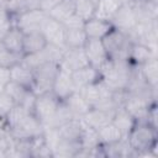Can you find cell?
<instances>
[{
	"label": "cell",
	"instance_id": "cell-1",
	"mask_svg": "<svg viewBox=\"0 0 158 158\" xmlns=\"http://www.w3.org/2000/svg\"><path fill=\"white\" fill-rule=\"evenodd\" d=\"M6 126L16 139H30L43 133V125L22 105H14L6 114Z\"/></svg>",
	"mask_w": 158,
	"mask_h": 158
},
{
	"label": "cell",
	"instance_id": "cell-2",
	"mask_svg": "<svg viewBox=\"0 0 158 158\" xmlns=\"http://www.w3.org/2000/svg\"><path fill=\"white\" fill-rule=\"evenodd\" d=\"M126 139L135 152V157H151L158 156V128L147 122H136L131 131L127 133Z\"/></svg>",
	"mask_w": 158,
	"mask_h": 158
},
{
	"label": "cell",
	"instance_id": "cell-3",
	"mask_svg": "<svg viewBox=\"0 0 158 158\" xmlns=\"http://www.w3.org/2000/svg\"><path fill=\"white\" fill-rule=\"evenodd\" d=\"M59 102L60 100L52 91L36 95L31 112L43 125V128L49 126V123L52 122Z\"/></svg>",
	"mask_w": 158,
	"mask_h": 158
},
{
	"label": "cell",
	"instance_id": "cell-4",
	"mask_svg": "<svg viewBox=\"0 0 158 158\" xmlns=\"http://www.w3.org/2000/svg\"><path fill=\"white\" fill-rule=\"evenodd\" d=\"M49 19L48 12L37 9H30L12 17V26L20 28L23 33L42 32V28Z\"/></svg>",
	"mask_w": 158,
	"mask_h": 158
},
{
	"label": "cell",
	"instance_id": "cell-5",
	"mask_svg": "<svg viewBox=\"0 0 158 158\" xmlns=\"http://www.w3.org/2000/svg\"><path fill=\"white\" fill-rule=\"evenodd\" d=\"M101 42L110 59H127V52L131 44V40L127 33L114 27L101 40Z\"/></svg>",
	"mask_w": 158,
	"mask_h": 158
},
{
	"label": "cell",
	"instance_id": "cell-6",
	"mask_svg": "<svg viewBox=\"0 0 158 158\" xmlns=\"http://www.w3.org/2000/svg\"><path fill=\"white\" fill-rule=\"evenodd\" d=\"M59 69H60L59 63H56V62H46L37 65L32 70L33 72L32 91L36 95L52 91V86Z\"/></svg>",
	"mask_w": 158,
	"mask_h": 158
},
{
	"label": "cell",
	"instance_id": "cell-7",
	"mask_svg": "<svg viewBox=\"0 0 158 158\" xmlns=\"http://www.w3.org/2000/svg\"><path fill=\"white\" fill-rule=\"evenodd\" d=\"M154 102H157V100H151L142 95L128 93V96L123 104V109L133 117L135 122H147L148 110Z\"/></svg>",
	"mask_w": 158,
	"mask_h": 158
},
{
	"label": "cell",
	"instance_id": "cell-8",
	"mask_svg": "<svg viewBox=\"0 0 158 158\" xmlns=\"http://www.w3.org/2000/svg\"><path fill=\"white\" fill-rule=\"evenodd\" d=\"M4 91L10 96V99L14 101L15 105H22L26 109L32 110V105H33L36 94L31 89L10 80L5 84Z\"/></svg>",
	"mask_w": 158,
	"mask_h": 158
},
{
	"label": "cell",
	"instance_id": "cell-9",
	"mask_svg": "<svg viewBox=\"0 0 158 158\" xmlns=\"http://www.w3.org/2000/svg\"><path fill=\"white\" fill-rule=\"evenodd\" d=\"M88 58L85 56L84 48H65L59 62V67L69 73H73L85 65H88Z\"/></svg>",
	"mask_w": 158,
	"mask_h": 158
},
{
	"label": "cell",
	"instance_id": "cell-10",
	"mask_svg": "<svg viewBox=\"0 0 158 158\" xmlns=\"http://www.w3.org/2000/svg\"><path fill=\"white\" fill-rule=\"evenodd\" d=\"M111 23L115 28L125 32V33H131L132 30L136 27L137 22V17L136 14L131 6V4H125L121 5L120 9L117 10V12L115 14V16L111 20Z\"/></svg>",
	"mask_w": 158,
	"mask_h": 158
},
{
	"label": "cell",
	"instance_id": "cell-11",
	"mask_svg": "<svg viewBox=\"0 0 158 158\" xmlns=\"http://www.w3.org/2000/svg\"><path fill=\"white\" fill-rule=\"evenodd\" d=\"M83 48H84V52H85V56L88 58L89 64L93 65L94 68H96L98 70L109 59L101 40L88 38Z\"/></svg>",
	"mask_w": 158,
	"mask_h": 158
},
{
	"label": "cell",
	"instance_id": "cell-12",
	"mask_svg": "<svg viewBox=\"0 0 158 158\" xmlns=\"http://www.w3.org/2000/svg\"><path fill=\"white\" fill-rule=\"evenodd\" d=\"M42 33L46 37L48 43H52V44H56L58 47L65 48V44H64L65 26L62 22L49 17L47 20V22L44 23L43 28H42Z\"/></svg>",
	"mask_w": 158,
	"mask_h": 158
},
{
	"label": "cell",
	"instance_id": "cell-13",
	"mask_svg": "<svg viewBox=\"0 0 158 158\" xmlns=\"http://www.w3.org/2000/svg\"><path fill=\"white\" fill-rule=\"evenodd\" d=\"M74 91H77V89L74 86L72 74L60 68L56 79H54V83H53V86H52V93L59 100H64L65 98H68Z\"/></svg>",
	"mask_w": 158,
	"mask_h": 158
},
{
	"label": "cell",
	"instance_id": "cell-14",
	"mask_svg": "<svg viewBox=\"0 0 158 158\" xmlns=\"http://www.w3.org/2000/svg\"><path fill=\"white\" fill-rule=\"evenodd\" d=\"M157 57V52L149 48L146 44H142L139 42H131L127 52V60L133 67H139L151 58Z\"/></svg>",
	"mask_w": 158,
	"mask_h": 158
},
{
	"label": "cell",
	"instance_id": "cell-15",
	"mask_svg": "<svg viewBox=\"0 0 158 158\" xmlns=\"http://www.w3.org/2000/svg\"><path fill=\"white\" fill-rule=\"evenodd\" d=\"M114 114H115L114 111H109L105 109L90 107V110L81 117V120L86 126L98 131L112 121Z\"/></svg>",
	"mask_w": 158,
	"mask_h": 158
},
{
	"label": "cell",
	"instance_id": "cell-16",
	"mask_svg": "<svg viewBox=\"0 0 158 158\" xmlns=\"http://www.w3.org/2000/svg\"><path fill=\"white\" fill-rule=\"evenodd\" d=\"M83 28L88 38L102 40L114 28V26L110 21H105L98 17H91L84 22Z\"/></svg>",
	"mask_w": 158,
	"mask_h": 158
},
{
	"label": "cell",
	"instance_id": "cell-17",
	"mask_svg": "<svg viewBox=\"0 0 158 158\" xmlns=\"http://www.w3.org/2000/svg\"><path fill=\"white\" fill-rule=\"evenodd\" d=\"M70 74H72V79H73V83H74L77 91L83 89L84 86L90 85L93 83H96L98 80L101 79L99 70L90 64H88V65H85V67H83V68H80V69H78Z\"/></svg>",
	"mask_w": 158,
	"mask_h": 158
},
{
	"label": "cell",
	"instance_id": "cell-18",
	"mask_svg": "<svg viewBox=\"0 0 158 158\" xmlns=\"http://www.w3.org/2000/svg\"><path fill=\"white\" fill-rule=\"evenodd\" d=\"M47 40L43 36L42 32H30L23 33V41H22V54H33L40 52L44 48L47 44Z\"/></svg>",
	"mask_w": 158,
	"mask_h": 158
},
{
	"label": "cell",
	"instance_id": "cell-19",
	"mask_svg": "<svg viewBox=\"0 0 158 158\" xmlns=\"http://www.w3.org/2000/svg\"><path fill=\"white\" fill-rule=\"evenodd\" d=\"M10 80L15 81L20 85H23L32 90L33 86V72L28 67H26L22 62L10 68Z\"/></svg>",
	"mask_w": 158,
	"mask_h": 158
},
{
	"label": "cell",
	"instance_id": "cell-20",
	"mask_svg": "<svg viewBox=\"0 0 158 158\" xmlns=\"http://www.w3.org/2000/svg\"><path fill=\"white\" fill-rule=\"evenodd\" d=\"M62 101H64V104L68 106L75 118H81L91 107L79 91H74Z\"/></svg>",
	"mask_w": 158,
	"mask_h": 158
},
{
	"label": "cell",
	"instance_id": "cell-21",
	"mask_svg": "<svg viewBox=\"0 0 158 158\" xmlns=\"http://www.w3.org/2000/svg\"><path fill=\"white\" fill-rule=\"evenodd\" d=\"M22 41H23V32L16 26H11L2 37V40L0 41V43L9 51L22 54Z\"/></svg>",
	"mask_w": 158,
	"mask_h": 158
},
{
	"label": "cell",
	"instance_id": "cell-22",
	"mask_svg": "<svg viewBox=\"0 0 158 158\" xmlns=\"http://www.w3.org/2000/svg\"><path fill=\"white\" fill-rule=\"evenodd\" d=\"M81 149L79 142L68 141L59 136V141L52 149V157H64V158H75Z\"/></svg>",
	"mask_w": 158,
	"mask_h": 158
},
{
	"label": "cell",
	"instance_id": "cell-23",
	"mask_svg": "<svg viewBox=\"0 0 158 158\" xmlns=\"http://www.w3.org/2000/svg\"><path fill=\"white\" fill-rule=\"evenodd\" d=\"M84 127V122L81 118H73L65 123H63L62 126L57 127L59 136L64 139L68 141H74V142H79L81 131Z\"/></svg>",
	"mask_w": 158,
	"mask_h": 158
},
{
	"label": "cell",
	"instance_id": "cell-24",
	"mask_svg": "<svg viewBox=\"0 0 158 158\" xmlns=\"http://www.w3.org/2000/svg\"><path fill=\"white\" fill-rule=\"evenodd\" d=\"M120 6H121V4L117 0H98L96 5H95L94 17L111 22L112 17L115 16V14L120 9Z\"/></svg>",
	"mask_w": 158,
	"mask_h": 158
},
{
	"label": "cell",
	"instance_id": "cell-25",
	"mask_svg": "<svg viewBox=\"0 0 158 158\" xmlns=\"http://www.w3.org/2000/svg\"><path fill=\"white\" fill-rule=\"evenodd\" d=\"M142 78L152 86L158 88V56L151 58L146 63L138 67Z\"/></svg>",
	"mask_w": 158,
	"mask_h": 158
},
{
	"label": "cell",
	"instance_id": "cell-26",
	"mask_svg": "<svg viewBox=\"0 0 158 158\" xmlns=\"http://www.w3.org/2000/svg\"><path fill=\"white\" fill-rule=\"evenodd\" d=\"M75 14V6L73 0H63L60 1L54 9H52L48 15L49 17L59 21V22H65L70 16Z\"/></svg>",
	"mask_w": 158,
	"mask_h": 158
},
{
	"label": "cell",
	"instance_id": "cell-27",
	"mask_svg": "<svg viewBox=\"0 0 158 158\" xmlns=\"http://www.w3.org/2000/svg\"><path fill=\"white\" fill-rule=\"evenodd\" d=\"M112 123L121 131V133L126 137L127 133L131 131V128L133 127V125L136 123L133 117L123 109H117L114 114V117H112Z\"/></svg>",
	"mask_w": 158,
	"mask_h": 158
},
{
	"label": "cell",
	"instance_id": "cell-28",
	"mask_svg": "<svg viewBox=\"0 0 158 158\" xmlns=\"http://www.w3.org/2000/svg\"><path fill=\"white\" fill-rule=\"evenodd\" d=\"M98 135H99L100 143L104 144V146L116 143V142H118L120 139H122L125 137L121 133V131L112 123V121L110 123H107L106 126L101 127L100 130H98Z\"/></svg>",
	"mask_w": 158,
	"mask_h": 158
},
{
	"label": "cell",
	"instance_id": "cell-29",
	"mask_svg": "<svg viewBox=\"0 0 158 158\" xmlns=\"http://www.w3.org/2000/svg\"><path fill=\"white\" fill-rule=\"evenodd\" d=\"M88 37L84 28H65L64 44L65 48H80L84 47Z\"/></svg>",
	"mask_w": 158,
	"mask_h": 158
},
{
	"label": "cell",
	"instance_id": "cell-30",
	"mask_svg": "<svg viewBox=\"0 0 158 158\" xmlns=\"http://www.w3.org/2000/svg\"><path fill=\"white\" fill-rule=\"evenodd\" d=\"M98 0H77L74 1L75 15L79 16L84 22L91 17H94L95 5Z\"/></svg>",
	"mask_w": 158,
	"mask_h": 158
},
{
	"label": "cell",
	"instance_id": "cell-31",
	"mask_svg": "<svg viewBox=\"0 0 158 158\" xmlns=\"http://www.w3.org/2000/svg\"><path fill=\"white\" fill-rule=\"evenodd\" d=\"M23 54L20 53H15L12 51H9L7 48H5L1 43H0V67L4 68H11L14 65H16L17 63H20L22 60Z\"/></svg>",
	"mask_w": 158,
	"mask_h": 158
},
{
	"label": "cell",
	"instance_id": "cell-32",
	"mask_svg": "<svg viewBox=\"0 0 158 158\" xmlns=\"http://www.w3.org/2000/svg\"><path fill=\"white\" fill-rule=\"evenodd\" d=\"M14 105L15 104L10 99V96L5 91H1L0 93V116H6V114L11 110Z\"/></svg>",
	"mask_w": 158,
	"mask_h": 158
},
{
	"label": "cell",
	"instance_id": "cell-33",
	"mask_svg": "<svg viewBox=\"0 0 158 158\" xmlns=\"http://www.w3.org/2000/svg\"><path fill=\"white\" fill-rule=\"evenodd\" d=\"M63 25L65 26V28H83L84 26V21L77 16L75 14L73 16H70L65 22H63Z\"/></svg>",
	"mask_w": 158,
	"mask_h": 158
},
{
	"label": "cell",
	"instance_id": "cell-34",
	"mask_svg": "<svg viewBox=\"0 0 158 158\" xmlns=\"http://www.w3.org/2000/svg\"><path fill=\"white\" fill-rule=\"evenodd\" d=\"M60 1H63V0H40V9L43 10V11H46V12H49Z\"/></svg>",
	"mask_w": 158,
	"mask_h": 158
},
{
	"label": "cell",
	"instance_id": "cell-35",
	"mask_svg": "<svg viewBox=\"0 0 158 158\" xmlns=\"http://www.w3.org/2000/svg\"><path fill=\"white\" fill-rule=\"evenodd\" d=\"M7 81H10V69L0 67V84L5 85Z\"/></svg>",
	"mask_w": 158,
	"mask_h": 158
},
{
	"label": "cell",
	"instance_id": "cell-36",
	"mask_svg": "<svg viewBox=\"0 0 158 158\" xmlns=\"http://www.w3.org/2000/svg\"><path fill=\"white\" fill-rule=\"evenodd\" d=\"M117 1H118L121 5H125V4H131L133 0H117Z\"/></svg>",
	"mask_w": 158,
	"mask_h": 158
},
{
	"label": "cell",
	"instance_id": "cell-37",
	"mask_svg": "<svg viewBox=\"0 0 158 158\" xmlns=\"http://www.w3.org/2000/svg\"><path fill=\"white\" fill-rule=\"evenodd\" d=\"M7 0H0V6H5Z\"/></svg>",
	"mask_w": 158,
	"mask_h": 158
},
{
	"label": "cell",
	"instance_id": "cell-38",
	"mask_svg": "<svg viewBox=\"0 0 158 158\" xmlns=\"http://www.w3.org/2000/svg\"><path fill=\"white\" fill-rule=\"evenodd\" d=\"M73 1H77V0H73Z\"/></svg>",
	"mask_w": 158,
	"mask_h": 158
}]
</instances>
